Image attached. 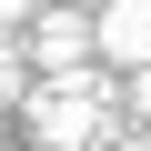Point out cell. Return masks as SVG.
Here are the masks:
<instances>
[{
	"mask_svg": "<svg viewBox=\"0 0 151 151\" xmlns=\"http://www.w3.org/2000/svg\"><path fill=\"white\" fill-rule=\"evenodd\" d=\"M131 151H151V141H131Z\"/></svg>",
	"mask_w": 151,
	"mask_h": 151,
	"instance_id": "obj_7",
	"label": "cell"
},
{
	"mask_svg": "<svg viewBox=\"0 0 151 151\" xmlns=\"http://www.w3.org/2000/svg\"><path fill=\"white\" fill-rule=\"evenodd\" d=\"M20 91H30V81H20V50H10V40H0V111H10Z\"/></svg>",
	"mask_w": 151,
	"mask_h": 151,
	"instance_id": "obj_3",
	"label": "cell"
},
{
	"mask_svg": "<svg viewBox=\"0 0 151 151\" xmlns=\"http://www.w3.org/2000/svg\"><path fill=\"white\" fill-rule=\"evenodd\" d=\"M30 10H40V0H0V30H20V20H30Z\"/></svg>",
	"mask_w": 151,
	"mask_h": 151,
	"instance_id": "obj_5",
	"label": "cell"
},
{
	"mask_svg": "<svg viewBox=\"0 0 151 151\" xmlns=\"http://www.w3.org/2000/svg\"><path fill=\"white\" fill-rule=\"evenodd\" d=\"M30 50H40V70H81V60L101 50V10H81V0L30 10Z\"/></svg>",
	"mask_w": 151,
	"mask_h": 151,
	"instance_id": "obj_1",
	"label": "cell"
},
{
	"mask_svg": "<svg viewBox=\"0 0 151 151\" xmlns=\"http://www.w3.org/2000/svg\"><path fill=\"white\" fill-rule=\"evenodd\" d=\"M131 111H141V121H151V60H141V70H131Z\"/></svg>",
	"mask_w": 151,
	"mask_h": 151,
	"instance_id": "obj_4",
	"label": "cell"
},
{
	"mask_svg": "<svg viewBox=\"0 0 151 151\" xmlns=\"http://www.w3.org/2000/svg\"><path fill=\"white\" fill-rule=\"evenodd\" d=\"M81 10H101V0H81Z\"/></svg>",
	"mask_w": 151,
	"mask_h": 151,
	"instance_id": "obj_6",
	"label": "cell"
},
{
	"mask_svg": "<svg viewBox=\"0 0 151 151\" xmlns=\"http://www.w3.org/2000/svg\"><path fill=\"white\" fill-rule=\"evenodd\" d=\"M101 60H121V70L151 60V0H101Z\"/></svg>",
	"mask_w": 151,
	"mask_h": 151,
	"instance_id": "obj_2",
	"label": "cell"
}]
</instances>
